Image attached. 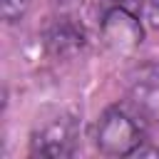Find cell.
<instances>
[{
  "instance_id": "5b68a950",
  "label": "cell",
  "mask_w": 159,
  "mask_h": 159,
  "mask_svg": "<svg viewBox=\"0 0 159 159\" xmlns=\"http://www.w3.org/2000/svg\"><path fill=\"white\" fill-rule=\"evenodd\" d=\"M84 42H87L84 27L67 15L55 17L45 30V47L55 57H72L84 47Z\"/></svg>"
},
{
  "instance_id": "7a4b0ae2",
  "label": "cell",
  "mask_w": 159,
  "mask_h": 159,
  "mask_svg": "<svg viewBox=\"0 0 159 159\" xmlns=\"http://www.w3.org/2000/svg\"><path fill=\"white\" fill-rule=\"evenodd\" d=\"M80 139V119L70 112H55L52 117L37 122L30 134V154L47 159L72 157Z\"/></svg>"
},
{
  "instance_id": "6da1fadb",
  "label": "cell",
  "mask_w": 159,
  "mask_h": 159,
  "mask_svg": "<svg viewBox=\"0 0 159 159\" xmlns=\"http://www.w3.org/2000/svg\"><path fill=\"white\" fill-rule=\"evenodd\" d=\"M142 127L144 124L124 104H112L97 119L94 144L104 157H132L144 144Z\"/></svg>"
},
{
  "instance_id": "8992f818",
  "label": "cell",
  "mask_w": 159,
  "mask_h": 159,
  "mask_svg": "<svg viewBox=\"0 0 159 159\" xmlns=\"http://www.w3.org/2000/svg\"><path fill=\"white\" fill-rule=\"evenodd\" d=\"M27 10V0H0V12L5 22H17Z\"/></svg>"
},
{
  "instance_id": "52a82bcc",
  "label": "cell",
  "mask_w": 159,
  "mask_h": 159,
  "mask_svg": "<svg viewBox=\"0 0 159 159\" xmlns=\"http://www.w3.org/2000/svg\"><path fill=\"white\" fill-rule=\"evenodd\" d=\"M144 20L152 30H159V0H144Z\"/></svg>"
},
{
  "instance_id": "277c9868",
  "label": "cell",
  "mask_w": 159,
  "mask_h": 159,
  "mask_svg": "<svg viewBox=\"0 0 159 159\" xmlns=\"http://www.w3.org/2000/svg\"><path fill=\"white\" fill-rule=\"evenodd\" d=\"M99 32H102L104 45L117 55L134 52L144 40V30H142L139 17L124 5H114L104 12V17L99 22Z\"/></svg>"
},
{
  "instance_id": "3957f363",
  "label": "cell",
  "mask_w": 159,
  "mask_h": 159,
  "mask_svg": "<svg viewBox=\"0 0 159 159\" xmlns=\"http://www.w3.org/2000/svg\"><path fill=\"white\" fill-rule=\"evenodd\" d=\"M124 107L144 127H159V65H142L129 77Z\"/></svg>"
}]
</instances>
